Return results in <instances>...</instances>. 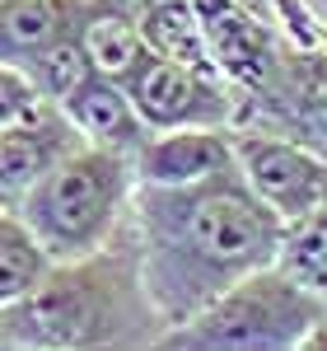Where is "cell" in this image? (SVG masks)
<instances>
[{
	"instance_id": "obj_19",
	"label": "cell",
	"mask_w": 327,
	"mask_h": 351,
	"mask_svg": "<svg viewBox=\"0 0 327 351\" xmlns=\"http://www.w3.org/2000/svg\"><path fill=\"white\" fill-rule=\"evenodd\" d=\"M136 5H140V0H136Z\"/></svg>"
},
{
	"instance_id": "obj_16",
	"label": "cell",
	"mask_w": 327,
	"mask_h": 351,
	"mask_svg": "<svg viewBox=\"0 0 327 351\" xmlns=\"http://www.w3.org/2000/svg\"><path fill=\"white\" fill-rule=\"evenodd\" d=\"M24 71H28V80L38 84V94H42L47 104H61L94 66H89V56H84V47H80V33H75V38L56 43L47 52H38Z\"/></svg>"
},
{
	"instance_id": "obj_13",
	"label": "cell",
	"mask_w": 327,
	"mask_h": 351,
	"mask_svg": "<svg viewBox=\"0 0 327 351\" xmlns=\"http://www.w3.org/2000/svg\"><path fill=\"white\" fill-rule=\"evenodd\" d=\"M136 19H140V33H145V43H150L155 56H168V61H178V66L220 75L196 0H140Z\"/></svg>"
},
{
	"instance_id": "obj_1",
	"label": "cell",
	"mask_w": 327,
	"mask_h": 351,
	"mask_svg": "<svg viewBox=\"0 0 327 351\" xmlns=\"http://www.w3.org/2000/svg\"><path fill=\"white\" fill-rule=\"evenodd\" d=\"M140 276L164 319V332L192 319L220 291L280 258L285 220L244 183L239 164L215 178L131 192Z\"/></svg>"
},
{
	"instance_id": "obj_9",
	"label": "cell",
	"mask_w": 327,
	"mask_h": 351,
	"mask_svg": "<svg viewBox=\"0 0 327 351\" xmlns=\"http://www.w3.org/2000/svg\"><path fill=\"white\" fill-rule=\"evenodd\" d=\"M136 183H159V188H183L215 178L234 169V127H173V132H150L136 150Z\"/></svg>"
},
{
	"instance_id": "obj_7",
	"label": "cell",
	"mask_w": 327,
	"mask_h": 351,
	"mask_svg": "<svg viewBox=\"0 0 327 351\" xmlns=\"http://www.w3.org/2000/svg\"><path fill=\"white\" fill-rule=\"evenodd\" d=\"M234 160H239L244 183L285 225L309 216L327 197V160L318 150H309L304 141L262 132V127H234Z\"/></svg>"
},
{
	"instance_id": "obj_12",
	"label": "cell",
	"mask_w": 327,
	"mask_h": 351,
	"mask_svg": "<svg viewBox=\"0 0 327 351\" xmlns=\"http://www.w3.org/2000/svg\"><path fill=\"white\" fill-rule=\"evenodd\" d=\"M80 47L99 75L127 84L150 56V43L136 19V0H94L80 24Z\"/></svg>"
},
{
	"instance_id": "obj_14",
	"label": "cell",
	"mask_w": 327,
	"mask_h": 351,
	"mask_svg": "<svg viewBox=\"0 0 327 351\" xmlns=\"http://www.w3.org/2000/svg\"><path fill=\"white\" fill-rule=\"evenodd\" d=\"M47 267H52V258L42 253L33 230L19 220V211H0V309L24 300L42 281Z\"/></svg>"
},
{
	"instance_id": "obj_15",
	"label": "cell",
	"mask_w": 327,
	"mask_h": 351,
	"mask_svg": "<svg viewBox=\"0 0 327 351\" xmlns=\"http://www.w3.org/2000/svg\"><path fill=\"white\" fill-rule=\"evenodd\" d=\"M276 263L290 267L304 286H309L313 295H323V304H327V197L309 216H300L295 225H285V239H280V258H276ZM318 351H327V332H323V342H318Z\"/></svg>"
},
{
	"instance_id": "obj_5",
	"label": "cell",
	"mask_w": 327,
	"mask_h": 351,
	"mask_svg": "<svg viewBox=\"0 0 327 351\" xmlns=\"http://www.w3.org/2000/svg\"><path fill=\"white\" fill-rule=\"evenodd\" d=\"M304 141L327 160V47H304L280 33L262 75L239 94V122Z\"/></svg>"
},
{
	"instance_id": "obj_11",
	"label": "cell",
	"mask_w": 327,
	"mask_h": 351,
	"mask_svg": "<svg viewBox=\"0 0 327 351\" xmlns=\"http://www.w3.org/2000/svg\"><path fill=\"white\" fill-rule=\"evenodd\" d=\"M94 0H0V61L28 66L38 52L75 38Z\"/></svg>"
},
{
	"instance_id": "obj_2",
	"label": "cell",
	"mask_w": 327,
	"mask_h": 351,
	"mask_svg": "<svg viewBox=\"0 0 327 351\" xmlns=\"http://www.w3.org/2000/svg\"><path fill=\"white\" fill-rule=\"evenodd\" d=\"M164 319L140 276L131 211L108 243L61 258L24 300L0 309L5 351H131L159 347Z\"/></svg>"
},
{
	"instance_id": "obj_4",
	"label": "cell",
	"mask_w": 327,
	"mask_h": 351,
	"mask_svg": "<svg viewBox=\"0 0 327 351\" xmlns=\"http://www.w3.org/2000/svg\"><path fill=\"white\" fill-rule=\"evenodd\" d=\"M131 192H136V164L84 141L28 192L19 220L33 230L42 253L61 263L108 243L131 211Z\"/></svg>"
},
{
	"instance_id": "obj_17",
	"label": "cell",
	"mask_w": 327,
	"mask_h": 351,
	"mask_svg": "<svg viewBox=\"0 0 327 351\" xmlns=\"http://www.w3.org/2000/svg\"><path fill=\"white\" fill-rule=\"evenodd\" d=\"M38 104H47V99L38 94V84L28 80L24 66H10V61H0V127H10V122L28 117V112L38 108Z\"/></svg>"
},
{
	"instance_id": "obj_6",
	"label": "cell",
	"mask_w": 327,
	"mask_h": 351,
	"mask_svg": "<svg viewBox=\"0 0 327 351\" xmlns=\"http://www.w3.org/2000/svg\"><path fill=\"white\" fill-rule=\"evenodd\" d=\"M127 94L150 132L173 127H234L239 122V94L224 75L192 71L168 56H145L140 71L127 80Z\"/></svg>"
},
{
	"instance_id": "obj_3",
	"label": "cell",
	"mask_w": 327,
	"mask_h": 351,
	"mask_svg": "<svg viewBox=\"0 0 327 351\" xmlns=\"http://www.w3.org/2000/svg\"><path fill=\"white\" fill-rule=\"evenodd\" d=\"M327 332V304L280 263L248 271L192 319L168 328V351H318Z\"/></svg>"
},
{
	"instance_id": "obj_18",
	"label": "cell",
	"mask_w": 327,
	"mask_h": 351,
	"mask_svg": "<svg viewBox=\"0 0 327 351\" xmlns=\"http://www.w3.org/2000/svg\"><path fill=\"white\" fill-rule=\"evenodd\" d=\"M229 5H244V10H252V14H262V19L276 24V0H229Z\"/></svg>"
},
{
	"instance_id": "obj_8",
	"label": "cell",
	"mask_w": 327,
	"mask_h": 351,
	"mask_svg": "<svg viewBox=\"0 0 327 351\" xmlns=\"http://www.w3.org/2000/svg\"><path fill=\"white\" fill-rule=\"evenodd\" d=\"M75 145H84V136L75 132L61 104H38L28 117L0 127V211H19L28 192Z\"/></svg>"
},
{
	"instance_id": "obj_10",
	"label": "cell",
	"mask_w": 327,
	"mask_h": 351,
	"mask_svg": "<svg viewBox=\"0 0 327 351\" xmlns=\"http://www.w3.org/2000/svg\"><path fill=\"white\" fill-rule=\"evenodd\" d=\"M61 108H66V117L75 122V132H80L89 145L117 150V155H127V160H136V150L145 145V136H150L145 117L136 112L131 94H127V84L108 80V75H99V71H89V75L61 99Z\"/></svg>"
}]
</instances>
